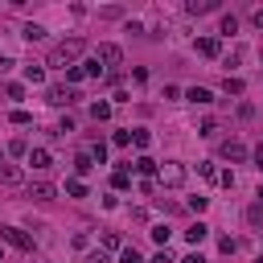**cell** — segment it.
I'll use <instances>...</instances> for the list:
<instances>
[{"label":"cell","instance_id":"obj_19","mask_svg":"<svg viewBox=\"0 0 263 263\" xmlns=\"http://www.w3.org/2000/svg\"><path fill=\"white\" fill-rule=\"evenodd\" d=\"M132 140H136V148H148V144H152V136H148L144 127H132Z\"/></svg>","mask_w":263,"mask_h":263},{"label":"cell","instance_id":"obj_2","mask_svg":"<svg viewBox=\"0 0 263 263\" xmlns=\"http://www.w3.org/2000/svg\"><path fill=\"white\" fill-rule=\"evenodd\" d=\"M95 62H99V66L111 74V70H119V62H123V49H119V45H111V41H103V45L95 49Z\"/></svg>","mask_w":263,"mask_h":263},{"label":"cell","instance_id":"obj_18","mask_svg":"<svg viewBox=\"0 0 263 263\" xmlns=\"http://www.w3.org/2000/svg\"><path fill=\"white\" fill-rule=\"evenodd\" d=\"M90 119H111V103H95L90 107Z\"/></svg>","mask_w":263,"mask_h":263},{"label":"cell","instance_id":"obj_23","mask_svg":"<svg viewBox=\"0 0 263 263\" xmlns=\"http://www.w3.org/2000/svg\"><path fill=\"white\" fill-rule=\"evenodd\" d=\"M25 37H29V41H41L45 29H41V25H25Z\"/></svg>","mask_w":263,"mask_h":263},{"label":"cell","instance_id":"obj_4","mask_svg":"<svg viewBox=\"0 0 263 263\" xmlns=\"http://www.w3.org/2000/svg\"><path fill=\"white\" fill-rule=\"evenodd\" d=\"M0 238H4L8 247H16V251H33V238H29L21 226H0Z\"/></svg>","mask_w":263,"mask_h":263},{"label":"cell","instance_id":"obj_7","mask_svg":"<svg viewBox=\"0 0 263 263\" xmlns=\"http://www.w3.org/2000/svg\"><path fill=\"white\" fill-rule=\"evenodd\" d=\"M197 53H201V58H218V53H222V41H218V37H197Z\"/></svg>","mask_w":263,"mask_h":263},{"label":"cell","instance_id":"obj_30","mask_svg":"<svg viewBox=\"0 0 263 263\" xmlns=\"http://www.w3.org/2000/svg\"><path fill=\"white\" fill-rule=\"evenodd\" d=\"M226 95H242V82L238 78H226Z\"/></svg>","mask_w":263,"mask_h":263},{"label":"cell","instance_id":"obj_8","mask_svg":"<svg viewBox=\"0 0 263 263\" xmlns=\"http://www.w3.org/2000/svg\"><path fill=\"white\" fill-rule=\"evenodd\" d=\"M21 181H25V173H21L16 164L4 160V164H0V185H21Z\"/></svg>","mask_w":263,"mask_h":263},{"label":"cell","instance_id":"obj_38","mask_svg":"<svg viewBox=\"0 0 263 263\" xmlns=\"http://www.w3.org/2000/svg\"><path fill=\"white\" fill-rule=\"evenodd\" d=\"M0 164H4V152H0Z\"/></svg>","mask_w":263,"mask_h":263},{"label":"cell","instance_id":"obj_22","mask_svg":"<svg viewBox=\"0 0 263 263\" xmlns=\"http://www.w3.org/2000/svg\"><path fill=\"white\" fill-rule=\"evenodd\" d=\"M119 263H144V259H140V251H136V247H123V255H119Z\"/></svg>","mask_w":263,"mask_h":263},{"label":"cell","instance_id":"obj_25","mask_svg":"<svg viewBox=\"0 0 263 263\" xmlns=\"http://www.w3.org/2000/svg\"><path fill=\"white\" fill-rule=\"evenodd\" d=\"M8 152H12V156H29V144H25V140H12Z\"/></svg>","mask_w":263,"mask_h":263},{"label":"cell","instance_id":"obj_31","mask_svg":"<svg viewBox=\"0 0 263 263\" xmlns=\"http://www.w3.org/2000/svg\"><path fill=\"white\" fill-rule=\"evenodd\" d=\"M152 263H173V255H168V251H156V255H152Z\"/></svg>","mask_w":263,"mask_h":263},{"label":"cell","instance_id":"obj_33","mask_svg":"<svg viewBox=\"0 0 263 263\" xmlns=\"http://www.w3.org/2000/svg\"><path fill=\"white\" fill-rule=\"evenodd\" d=\"M86 263H107V255H103V251H95V255H90Z\"/></svg>","mask_w":263,"mask_h":263},{"label":"cell","instance_id":"obj_16","mask_svg":"<svg viewBox=\"0 0 263 263\" xmlns=\"http://www.w3.org/2000/svg\"><path fill=\"white\" fill-rule=\"evenodd\" d=\"M111 185H115V189H127V185H132V173H127V168H115Z\"/></svg>","mask_w":263,"mask_h":263},{"label":"cell","instance_id":"obj_27","mask_svg":"<svg viewBox=\"0 0 263 263\" xmlns=\"http://www.w3.org/2000/svg\"><path fill=\"white\" fill-rule=\"evenodd\" d=\"M234 29H238V21H234V16H222V37H230Z\"/></svg>","mask_w":263,"mask_h":263},{"label":"cell","instance_id":"obj_1","mask_svg":"<svg viewBox=\"0 0 263 263\" xmlns=\"http://www.w3.org/2000/svg\"><path fill=\"white\" fill-rule=\"evenodd\" d=\"M82 53H86V41H82V37H70V41H58V45L49 49V62H45V66H62V70H70Z\"/></svg>","mask_w":263,"mask_h":263},{"label":"cell","instance_id":"obj_14","mask_svg":"<svg viewBox=\"0 0 263 263\" xmlns=\"http://www.w3.org/2000/svg\"><path fill=\"white\" fill-rule=\"evenodd\" d=\"M90 168H95V160H90V152H82V156L74 160V173H78V181H82V177H86Z\"/></svg>","mask_w":263,"mask_h":263},{"label":"cell","instance_id":"obj_24","mask_svg":"<svg viewBox=\"0 0 263 263\" xmlns=\"http://www.w3.org/2000/svg\"><path fill=\"white\" fill-rule=\"evenodd\" d=\"M8 119H12V123H21V127H25V123H33V115H29V111H21V107H16Z\"/></svg>","mask_w":263,"mask_h":263},{"label":"cell","instance_id":"obj_21","mask_svg":"<svg viewBox=\"0 0 263 263\" xmlns=\"http://www.w3.org/2000/svg\"><path fill=\"white\" fill-rule=\"evenodd\" d=\"M82 78H86V66H70L66 70V82H82Z\"/></svg>","mask_w":263,"mask_h":263},{"label":"cell","instance_id":"obj_28","mask_svg":"<svg viewBox=\"0 0 263 263\" xmlns=\"http://www.w3.org/2000/svg\"><path fill=\"white\" fill-rule=\"evenodd\" d=\"M103 156H107V144H103V140H99V144H95V148H90V160H99V164H103Z\"/></svg>","mask_w":263,"mask_h":263},{"label":"cell","instance_id":"obj_34","mask_svg":"<svg viewBox=\"0 0 263 263\" xmlns=\"http://www.w3.org/2000/svg\"><path fill=\"white\" fill-rule=\"evenodd\" d=\"M181 263H205V259H201V255H197V251H193V255H185V259H181Z\"/></svg>","mask_w":263,"mask_h":263},{"label":"cell","instance_id":"obj_32","mask_svg":"<svg viewBox=\"0 0 263 263\" xmlns=\"http://www.w3.org/2000/svg\"><path fill=\"white\" fill-rule=\"evenodd\" d=\"M251 156H255V168H259V173H263V144H259V148H255V152H251Z\"/></svg>","mask_w":263,"mask_h":263},{"label":"cell","instance_id":"obj_37","mask_svg":"<svg viewBox=\"0 0 263 263\" xmlns=\"http://www.w3.org/2000/svg\"><path fill=\"white\" fill-rule=\"evenodd\" d=\"M255 263H263V255H259V259H255Z\"/></svg>","mask_w":263,"mask_h":263},{"label":"cell","instance_id":"obj_35","mask_svg":"<svg viewBox=\"0 0 263 263\" xmlns=\"http://www.w3.org/2000/svg\"><path fill=\"white\" fill-rule=\"evenodd\" d=\"M4 70H8V53L0 49V74H4Z\"/></svg>","mask_w":263,"mask_h":263},{"label":"cell","instance_id":"obj_36","mask_svg":"<svg viewBox=\"0 0 263 263\" xmlns=\"http://www.w3.org/2000/svg\"><path fill=\"white\" fill-rule=\"evenodd\" d=\"M255 25H259V29H263V8H255Z\"/></svg>","mask_w":263,"mask_h":263},{"label":"cell","instance_id":"obj_13","mask_svg":"<svg viewBox=\"0 0 263 263\" xmlns=\"http://www.w3.org/2000/svg\"><path fill=\"white\" fill-rule=\"evenodd\" d=\"M185 99H189V103H197V107H201V103H210V99H214V95H210V90H205V86H189V90H185Z\"/></svg>","mask_w":263,"mask_h":263},{"label":"cell","instance_id":"obj_9","mask_svg":"<svg viewBox=\"0 0 263 263\" xmlns=\"http://www.w3.org/2000/svg\"><path fill=\"white\" fill-rule=\"evenodd\" d=\"M222 156H226V160H234V164H238V160H247V148H242V144H238V140H226V144H222Z\"/></svg>","mask_w":263,"mask_h":263},{"label":"cell","instance_id":"obj_17","mask_svg":"<svg viewBox=\"0 0 263 263\" xmlns=\"http://www.w3.org/2000/svg\"><path fill=\"white\" fill-rule=\"evenodd\" d=\"M66 193H70V197H86V185H82L78 177H70V181H66Z\"/></svg>","mask_w":263,"mask_h":263},{"label":"cell","instance_id":"obj_26","mask_svg":"<svg viewBox=\"0 0 263 263\" xmlns=\"http://www.w3.org/2000/svg\"><path fill=\"white\" fill-rule=\"evenodd\" d=\"M168 234H173V230H168V226H152V238H156V242H160V247H164V242H168Z\"/></svg>","mask_w":263,"mask_h":263},{"label":"cell","instance_id":"obj_6","mask_svg":"<svg viewBox=\"0 0 263 263\" xmlns=\"http://www.w3.org/2000/svg\"><path fill=\"white\" fill-rule=\"evenodd\" d=\"M29 197H33V201H53L58 189H53L49 181H33V185H29Z\"/></svg>","mask_w":263,"mask_h":263},{"label":"cell","instance_id":"obj_12","mask_svg":"<svg viewBox=\"0 0 263 263\" xmlns=\"http://www.w3.org/2000/svg\"><path fill=\"white\" fill-rule=\"evenodd\" d=\"M214 8H218L214 0H189V4H185V12H193V16H201V12H214Z\"/></svg>","mask_w":263,"mask_h":263},{"label":"cell","instance_id":"obj_3","mask_svg":"<svg viewBox=\"0 0 263 263\" xmlns=\"http://www.w3.org/2000/svg\"><path fill=\"white\" fill-rule=\"evenodd\" d=\"M156 177H160V185H173V189H177V185H185V177H189V173H185V164L164 160V164H156Z\"/></svg>","mask_w":263,"mask_h":263},{"label":"cell","instance_id":"obj_11","mask_svg":"<svg viewBox=\"0 0 263 263\" xmlns=\"http://www.w3.org/2000/svg\"><path fill=\"white\" fill-rule=\"evenodd\" d=\"M205 234H210V226H205V222H193V226L185 230V242H193V247H197V242H201Z\"/></svg>","mask_w":263,"mask_h":263},{"label":"cell","instance_id":"obj_5","mask_svg":"<svg viewBox=\"0 0 263 263\" xmlns=\"http://www.w3.org/2000/svg\"><path fill=\"white\" fill-rule=\"evenodd\" d=\"M45 99H49V103H53V107H66V103H74V99H78V95H74V90H70V86H49V90H45Z\"/></svg>","mask_w":263,"mask_h":263},{"label":"cell","instance_id":"obj_29","mask_svg":"<svg viewBox=\"0 0 263 263\" xmlns=\"http://www.w3.org/2000/svg\"><path fill=\"white\" fill-rule=\"evenodd\" d=\"M218 251H222V255H234V238H230V234H226V238H218Z\"/></svg>","mask_w":263,"mask_h":263},{"label":"cell","instance_id":"obj_20","mask_svg":"<svg viewBox=\"0 0 263 263\" xmlns=\"http://www.w3.org/2000/svg\"><path fill=\"white\" fill-rule=\"evenodd\" d=\"M25 78H29V82H41V78H45V70H41V66H33V62H29V66H25Z\"/></svg>","mask_w":263,"mask_h":263},{"label":"cell","instance_id":"obj_10","mask_svg":"<svg viewBox=\"0 0 263 263\" xmlns=\"http://www.w3.org/2000/svg\"><path fill=\"white\" fill-rule=\"evenodd\" d=\"M49 164H53V160H49V152H45V148H33V152H29V168H37V173H45Z\"/></svg>","mask_w":263,"mask_h":263},{"label":"cell","instance_id":"obj_15","mask_svg":"<svg viewBox=\"0 0 263 263\" xmlns=\"http://www.w3.org/2000/svg\"><path fill=\"white\" fill-rule=\"evenodd\" d=\"M136 173L152 177V173H156V160H152V156H140V160H136Z\"/></svg>","mask_w":263,"mask_h":263},{"label":"cell","instance_id":"obj_39","mask_svg":"<svg viewBox=\"0 0 263 263\" xmlns=\"http://www.w3.org/2000/svg\"><path fill=\"white\" fill-rule=\"evenodd\" d=\"M0 263H4V259H0Z\"/></svg>","mask_w":263,"mask_h":263}]
</instances>
